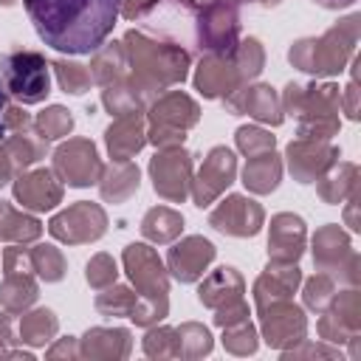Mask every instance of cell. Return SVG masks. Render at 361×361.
I'll list each match as a JSON object with an SVG mask.
<instances>
[{"mask_svg": "<svg viewBox=\"0 0 361 361\" xmlns=\"http://www.w3.org/2000/svg\"><path fill=\"white\" fill-rule=\"evenodd\" d=\"M3 110H6V90L0 87V116H3Z\"/></svg>", "mask_w": 361, "mask_h": 361, "instance_id": "cell-29", "label": "cell"}, {"mask_svg": "<svg viewBox=\"0 0 361 361\" xmlns=\"http://www.w3.org/2000/svg\"><path fill=\"white\" fill-rule=\"evenodd\" d=\"M155 6V0H121V14L127 17V20H135L138 14H144L147 8H152Z\"/></svg>", "mask_w": 361, "mask_h": 361, "instance_id": "cell-25", "label": "cell"}, {"mask_svg": "<svg viewBox=\"0 0 361 361\" xmlns=\"http://www.w3.org/2000/svg\"><path fill=\"white\" fill-rule=\"evenodd\" d=\"M56 73H59V82L65 87V93H85L87 85H90V73L82 68V65H73V62H56L54 65Z\"/></svg>", "mask_w": 361, "mask_h": 361, "instance_id": "cell-21", "label": "cell"}, {"mask_svg": "<svg viewBox=\"0 0 361 361\" xmlns=\"http://www.w3.org/2000/svg\"><path fill=\"white\" fill-rule=\"evenodd\" d=\"M0 3H6V6H8V3H14V0H0Z\"/></svg>", "mask_w": 361, "mask_h": 361, "instance_id": "cell-31", "label": "cell"}, {"mask_svg": "<svg viewBox=\"0 0 361 361\" xmlns=\"http://www.w3.org/2000/svg\"><path fill=\"white\" fill-rule=\"evenodd\" d=\"M127 48L133 51V65L138 68V85L147 90H155L161 85L178 82L186 76V62L189 56L175 48V45H158L149 42L144 34L130 31L127 34Z\"/></svg>", "mask_w": 361, "mask_h": 361, "instance_id": "cell-2", "label": "cell"}, {"mask_svg": "<svg viewBox=\"0 0 361 361\" xmlns=\"http://www.w3.org/2000/svg\"><path fill=\"white\" fill-rule=\"evenodd\" d=\"M14 195H17V200H23V206L42 212V209H54L59 203L62 189H59V183L54 180L51 172L39 169V172H31V175L20 178L14 183Z\"/></svg>", "mask_w": 361, "mask_h": 361, "instance_id": "cell-12", "label": "cell"}, {"mask_svg": "<svg viewBox=\"0 0 361 361\" xmlns=\"http://www.w3.org/2000/svg\"><path fill=\"white\" fill-rule=\"evenodd\" d=\"M45 45L59 54H93L110 37L121 0H23Z\"/></svg>", "mask_w": 361, "mask_h": 361, "instance_id": "cell-1", "label": "cell"}, {"mask_svg": "<svg viewBox=\"0 0 361 361\" xmlns=\"http://www.w3.org/2000/svg\"><path fill=\"white\" fill-rule=\"evenodd\" d=\"M104 212L90 203H76L68 212L56 214L51 220V234L68 243H82V240H96L104 231Z\"/></svg>", "mask_w": 361, "mask_h": 361, "instance_id": "cell-5", "label": "cell"}, {"mask_svg": "<svg viewBox=\"0 0 361 361\" xmlns=\"http://www.w3.org/2000/svg\"><path fill=\"white\" fill-rule=\"evenodd\" d=\"M228 107L234 110V116H240V110H248V113L257 116L259 121H271V124H279V121H282L279 110L274 107V93H271V87H248L245 93H240V99H231Z\"/></svg>", "mask_w": 361, "mask_h": 361, "instance_id": "cell-16", "label": "cell"}, {"mask_svg": "<svg viewBox=\"0 0 361 361\" xmlns=\"http://www.w3.org/2000/svg\"><path fill=\"white\" fill-rule=\"evenodd\" d=\"M237 144H240L243 152H248V155H259V152L274 149V135H268V133H262V130L240 127V130H237Z\"/></svg>", "mask_w": 361, "mask_h": 361, "instance_id": "cell-22", "label": "cell"}, {"mask_svg": "<svg viewBox=\"0 0 361 361\" xmlns=\"http://www.w3.org/2000/svg\"><path fill=\"white\" fill-rule=\"evenodd\" d=\"M180 226H183V220H180L175 212H169V209H152V212L144 217L141 231H144L149 240L164 243V240H172V237L180 231Z\"/></svg>", "mask_w": 361, "mask_h": 361, "instance_id": "cell-19", "label": "cell"}, {"mask_svg": "<svg viewBox=\"0 0 361 361\" xmlns=\"http://www.w3.org/2000/svg\"><path fill=\"white\" fill-rule=\"evenodd\" d=\"M3 90L23 104H37L51 93L48 62L39 51H11L0 56Z\"/></svg>", "mask_w": 361, "mask_h": 361, "instance_id": "cell-3", "label": "cell"}, {"mask_svg": "<svg viewBox=\"0 0 361 361\" xmlns=\"http://www.w3.org/2000/svg\"><path fill=\"white\" fill-rule=\"evenodd\" d=\"M186 6H206V3H212V0H183Z\"/></svg>", "mask_w": 361, "mask_h": 361, "instance_id": "cell-28", "label": "cell"}, {"mask_svg": "<svg viewBox=\"0 0 361 361\" xmlns=\"http://www.w3.org/2000/svg\"><path fill=\"white\" fill-rule=\"evenodd\" d=\"M259 223H262V209L254 200H245L237 195L223 200V206L212 212V226L226 231V234H237V237L257 234Z\"/></svg>", "mask_w": 361, "mask_h": 361, "instance_id": "cell-7", "label": "cell"}, {"mask_svg": "<svg viewBox=\"0 0 361 361\" xmlns=\"http://www.w3.org/2000/svg\"><path fill=\"white\" fill-rule=\"evenodd\" d=\"M56 172H62V178L71 186H90L99 172L96 147L87 141H71V144L59 147L56 149Z\"/></svg>", "mask_w": 361, "mask_h": 361, "instance_id": "cell-6", "label": "cell"}, {"mask_svg": "<svg viewBox=\"0 0 361 361\" xmlns=\"http://www.w3.org/2000/svg\"><path fill=\"white\" fill-rule=\"evenodd\" d=\"M8 172H11V161L6 158V152L0 149V186L8 180Z\"/></svg>", "mask_w": 361, "mask_h": 361, "instance_id": "cell-26", "label": "cell"}, {"mask_svg": "<svg viewBox=\"0 0 361 361\" xmlns=\"http://www.w3.org/2000/svg\"><path fill=\"white\" fill-rule=\"evenodd\" d=\"M149 172L155 178V192H161L169 200H183L186 180H189V155L186 152L155 155L149 164Z\"/></svg>", "mask_w": 361, "mask_h": 361, "instance_id": "cell-9", "label": "cell"}, {"mask_svg": "<svg viewBox=\"0 0 361 361\" xmlns=\"http://www.w3.org/2000/svg\"><path fill=\"white\" fill-rule=\"evenodd\" d=\"M31 259L37 262L39 274H42L48 282H56V279L62 276V257H59L51 245H39V248L34 251V257H31Z\"/></svg>", "mask_w": 361, "mask_h": 361, "instance_id": "cell-23", "label": "cell"}, {"mask_svg": "<svg viewBox=\"0 0 361 361\" xmlns=\"http://www.w3.org/2000/svg\"><path fill=\"white\" fill-rule=\"evenodd\" d=\"M124 262L130 271V279L149 290L147 296H164L166 293V276L161 268V259L147 248V245H127Z\"/></svg>", "mask_w": 361, "mask_h": 361, "instance_id": "cell-10", "label": "cell"}, {"mask_svg": "<svg viewBox=\"0 0 361 361\" xmlns=\"http://www.w3.org/2000/svg\"><path fill=\"white\" fill-rule=\"evenodd\" d=\"M243 183L254 192H271L279 183V161H276L274 149L251 155V161L243 172Z\"/></svg>", "mask_w": 361, "mask_h": 361, "instance_id": "cell-17", "label": "cell"}, {"mask_svg": "<svg viewBox=\"0 0 361 361\" xmlns=\"http://www.w3.org/2000/svg\"><path fill=\"white\" fill-rule=\"evenodd\" d=\"M234 180V155L231 149L226 147H217L209 152L200 175H197V183H195V200L197 206H209V200Z\"/></svg>", "mask_w": 361, "mask_h": 361, "instance_id": "cell-8", "label": "cell"}, {"mask_svg": "<svg viewBox=\"0 0 361 361\" xmlns=\"http://www.w3.org/2000/svg\"><path fill=\"white\" fill-rule=\"evenodd\" d=\"M240 71H234L231 56H206L197 68L195 85L203 96H220V93H231V87L237 85Z\"/></svg>", "mask_w": 361, "mask_h": 361, "instance_id": "cell-13", "label": "cell"}, {"mask_svg": "<svg viewBox=\"0 0 361 361\" xmlns=\"http://www.w3.org/2000/svg\"><path fill=\"white\" fill-rule=\"evenodd\" d=\"M37 124H39V135L48 141V138H59V135L71 133L73 118L68 116V110H62V107H51V110H45V113L37 118Z\"/></svg>", "mask_w": 361, "mask_h": 361, "instance_id": "cell-20", "label": "cell"}, {"mask_svg": "<svg viewBox=\"0 0 361 361\" xmlns=\"http://www.w3.org/2000/svg\"><path fill=\"white\" fill-rule=\"evenodd\" d=\"M237 31H240V23L231 0L203 6L200 23H197L200 48H206L212 56H231L237 51Z\"/></svg>", "mask_w": 361, "mask_h": 361, "instance_id": "cell-4", "label": "cell"}, {"mask_svg": "<svg viewBox=\"0 0 361 361\" xmlns=\"http://www.w3.org/2000/svg\"><path fill=\"white\" fill-rule=\"evenodd\" d=\"M212 257H214V245L209 240L189 237L169 251V268L180 282H192L203 274V268H206V262H212Z\"/></svg>", "mask_w": 361, "mask_h": 361, "instance_id": "cell-11", "label": "cell"}, {"mask_svg": "<svg viewBox=\"0 0 361 361\" xmlns=\"http://www.w3.org/2000/svg\"><path fill=\"white\" fill-rule=\"evenodd\" d=\"M313 3H319L324 8H344V6H353L355 0H313Z\"/></svg>", "mask_w": 361, "mask_h": 361, "instance_id": "cell-27", "label": "cell"}, {"mask_svg": "<svg viewBox=\"0 0 361 361\" xmlns=\"http://www.w3.org/2000/svg\"><path fill=\"white\" fill-rule=\"evenodd\" d=\"M262 3H265V6H274V3H279V0H262Z\"/></svg>", "mask_w": 361, "mask_h": 361, "instance_id": "cell-30", "label": "cell"}, {"mask_svg": "<svg viewBox=\"0 0 361 361\" xmlns=\"http://www.w3.org/2000/svg\"><path fill=\"white\" fill-rule=\"evenodd\" d=\"M141 144H144V133H141V118L135 113H130V118H121L107 130V147L116 161H127L133 152L141 149Z\"/></svg>", "mask_w": 361, "mask_h": 361, "instance_id": "cell-15", "label": "cell"}, {"mask_svg": "<svg viewBox=\"0 0 361 361\" xmlns=\"http://www.w3.org/2000/svg\"><path fill=\"white\" fill-rule=\"evenodd\" d=\"M39 234V223L34 217L11 212L8 203L0 200V237H14V240H34Z\"/></svg>", "mask_w": 361, "mask_h": 361, "instance_id": "cell-18", "label": "cell"}, {"mask_svg": "<svg viewBox=\"0 0 361 361\" xmlns=\"http://www.w3.org/2000/svg\"><path fill=\"white\" fill-rule=\"evenodd\" d=\"M116 279V265H113V259L110 257H96L90 265H87V282L90 285H107V282H113Z\"/></svg>", "mask_w": 361, "mask_h": 361, "instance_id": "cell-24", "label": "cell"}, {"mask_svg": "<svg viewBox=\"0 0 361 361\" xmlns=\"http://www.w3.org/2000/svg\"><path fill=\"white\" fill-rule=\"evenodd\" d=\"M302 237H305V228H302V220L293 217V214H279L274 217V226H271V240H268V251L274 254V259H296L302 254Z\"/></svg>", "mask_w": 361, "mask_h": 361, "instance_id": "cell-14", "label": "cell"}]
</instances>
